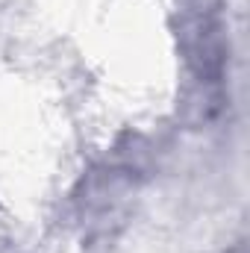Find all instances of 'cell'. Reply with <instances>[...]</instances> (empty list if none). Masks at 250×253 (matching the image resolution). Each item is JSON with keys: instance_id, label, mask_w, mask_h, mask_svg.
<instances>
[{"instance_id": "6da1fadb", "label": "cell", "mask_w": 250, "mask_h": 253, "mask_svg": "<svg viewBox=\"0 0 250 253\" xmlns=\"http://www.w3.org/2000/svg\"><path fill=\"white\" fill-rule=\"evenodd\" d=\"M183 12H191V15H218L221 9V0H180Z\"/></svg>"}]
</instances>
